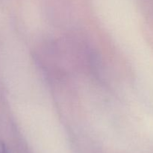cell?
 <instances>
[{"mask_svg":"<svg viewBox=\"0 0 153 153\" xmlns=\"http://www.w3.org/2000/svg\"><path fill=\"white\" fill-rule=\"evenodd\" d=\"M0 153H8L5 145L1 140H0Z\"/></svg>","mask_w":153,"mask_h":153,"instance_id":"cell-1","label":"cell"}]
</instances>
